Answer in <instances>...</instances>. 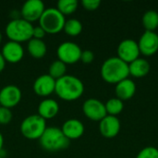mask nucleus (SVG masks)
<instances>
[{
	"instance_id": "nucleus-1",
	"label": "nucleus",
	"mask_w": 158,
	"mask_h": 158,
	"mask_svg": "<svg viewBox=\"0 0 158 158\" xmlns=\"http://www.w3.org/2000/svg\"><path fill=\"white\" fill-rule=\"evenodd\" d=\"M55 93L64 101H75L83 94L84 84L79 78L67 74L56 81Z\"/></svg>"
},
{
	"instance_id": "nucleus-2",
	"label": "nucleus",
	"mask_w": 158,
	"mask_h": 158,
	"mask_svg": "<svg viewBox=\"0 0 158 158\" xmlns=\"http://www.w3.org/2000/svg\"><path fill=\"white\" fill-rule=\"evenodd\" d=\"M102 79L110 84H117L125 80L130 75L129 64L118 58L113 56L107 58L102 65L100 70Z\"/></svg>"
},
{
	"instance_id": "nucleus-3",
	"label": "nucleus",
	"mask_w": 158,
	"mask_h": 158,
	"mask_svg": "<svg viewBox=\"0 0 158 158\" xmlns=\"http://www.w3.org/2000/svg\"><path fill=\"white\" fill-rule=\"evenodd\" d=\"M40 146L47 152H59L69 146L70 141L64 135L61 129L47 127L39 139Z\"/></svg>"
},
{
	"instance_id": "nucleus-4",
	"label": "nucleus",
	"mask_w": 158,
	"mask_h": 158,
	"mask_svg": "<svg viewBox=\"0 0 158 158\" xmlns=\"http://www.w3.org/2000/svg\"><path fill=\"white\" fill-rule=\"evenodd\" d=\"M33 27L32 23L23 19L22 18L13 19L6 26V34L9 41L19 44L29 42L32 38Z\"/></svg>"
},
{
	"instance_id": "nucleus-5",
	"label": "nucleus",
	"mask_w": 158,
	"mask_h": 158,
	"mask_svg": "<svg viewBox=\"0 0 158 158\" xmlns=\"http://www.w3.org/2000/svg\"><path fill=\"white\" fill-rule=\"evenodd\" d=\"M66 22V18L62 15L56 7L45 8L39 19V26H41L46 33L56 34L63 31Z\"/></svg>"
},
{
	"instance_id": "nucleus-6",
	"label": "nucleus",
	"mask_w": 158,
	"mask_h": 158,
	"mask_svg": "<svg viewBox=\"0 0 158 158\" xmlns=\"http://www.w3.org/2000/svg\"><path fill=\"white\" fill-rule=\"evenodd\" d=\"M46 120L38 114L26 117L20 124V133L26 139L39 140L46 130Z\"/></svg>"
},
{
	"instance_id": "nucleus-7",
	"label": "nucleus",
	"mask_w": 158,
	"mask_h": 158,
	"mask_svg": "<svg viewBox=\"0 0 158 158\" xmlns=\"http://www.w3.org/2000/svg\"><path fill=\"white\" fill-rule=\"evenodd\" d=\"M81 52L82 50L76 43L67 41L58 45L56 49V56L57 58L66 65L75 64L81 60Z\"/></svg>"
},
{
	"instance_id": "nucleus-8",
	"label": "nucleus",
	"mask_w": 158,
	"mask_h": 158,
	"mask_svg": "<svg viewBox=\"0 0 158 158\" xmlns=\"http://www.w3.org/2000/svg\"><path fill=\"white\" fill-rule=\"evenodd\" d=\"M82 111L86 118L93 121H101L107 114L105 104L98 99L89 98L82 105Z\"/></svg>"
},
{
	"instance_id": "nucleus-9",
	"label": "nucleus",
	"mask_w": 158,
	"mask_h": 158,
	"mask_svg": "<svg viewBox=\"0 0 158 158\" xmlns=\"http://www.w3.org/2000/svg\"><path fill=\"white\" fill-rule=\"evenodd\" d=\"M140 54L138 43L132 39H125L118 46V57L127 64L139 58Z\"/></svg>"
},
{
	"instance_id": "nucleus-10",
	"label": "nucleus",
	"mask_w": 158,
	"mask_h": 158,
	"mask_svg": "<svg viewBox=\"0 0 158 158\" xmlns=\"http://www.w3.org/2000/svg\"><path fill=\"white\" fill-rule=\"evenodd\" d=\"M45 10V6L43 1L41 0H27L24 2L21 7V17L23 19L33 22L40 19L44 11Z\"/></svg>"
},
{
	"instance_id": "nucleus-11",
	"label": "nucleus",
	"mask_w": 158,
	"mask_h": 158,
	"mask_svg": "<svg viewBox=\"0 0 158 158\" xmlns=\"http://www.w3.org/2000/svg\"><path fill=\"white\" fill-rule=\"evenodd\" d=\"M22 97L20 89L13 84L6 85L0 90V106L11 109L19 105Z\"/></svg>"
},
{
	"instance_id": "nucleus-12",
	"label": "nucleus",
	"mask_w": 158,
	"mask_h": 158,
	"mask_svg": "<svg viewBox=\"0 0 158 158\" xmlns=\"http://www.w3.org/2000/svg\"><path fill=\"white\" fill-rule=\"evenodd\" d=\"M140 53L145 56H151L158 51V34L156 31H145L138 42Z\"/></svg>"
},
{
	"instance_id": "nucleus-13",
	"label": "nucleus",
	"mask_w": 158,
	"mask_h": 158,
	"mask_svg": "<svg viewBox=\"0 0 158 158\" xmlns=\"http://www.w3.org/2000/svg\"><path fill=\"white\" fill-rule=\"evenodd\" d=\"M32 89L33 92L41 97L49 96L55 93L56 80L48 74H43L34 81Z\"/></svg>"
},
{
	"instance_id": "nucleus-14",
	"label": "nucleus",
	"mask_w": 158,
	"mask_h": 158,
	"mask_svg": "<svg viewBox=\"0 0 158 158\" xmlns=\"http://www.w3.org/2000/svg\"><path fill=\"white\" fill-rule=\"evenodd\" d=\"M1 54L6 60V62L16 64L21 61V59L24 56V49L21 45V44L8 41L6 42L1 50Z\"/></svg>"
},
{
	"instance_id": "nucleus-15",
	"label": "nucleus",
	"mask_w": 158,
	"mask_h": 158,
	"mask_svg": "<svg viewBox=\"0 0 158 158\" xmlns=\"http://www.w3.org/2000/svg\"><path fill=\"white\" fill-rule=\"evenodd\" d=\"M120 121L117 117L106 115L99 124V131L102 136L107 139L116 137L120 131Z\"/></svg>"
},
{
	"instance_id": "nucleus-16",
	"label": "nucleus",
	"mask_w": 158,
	"mask_h": 158,
	"mask_svg": "<svg viewBox=\"0 0 158 158\" xmlns=\"http://www.w3.org/2000/svg\"><path fill=\"white\" fill-rule=\"evenodd\" d=\"M61 131L64 135L70 141L81 138L83 135L85 129L83 123L81 120L77 118H69L63 123Z\"/></svg>"
},
{
	"instance_id": "nucleus-17",
	"label": "nucleus",
	"mask_w": 158,
	"mask_h": 158,
	"mask_svg": "<svg viewBox=\"0 0 158 158\" xmlns=\"http://www.w3.org/2000/svg\"><path fill=\"white\" fill-rule=\"evenodd\" d=\"M59 112L58 103L52 98H44L38 106V115L44 119H51Z\"/></svg>"
},
{
	"instance_id": "nucleus-18",
	"label": "nucleus",
	"mask_w": 158,
	"mask_h": 158,
	"mask_svg": "<svg viewBox=\"0 0 158 158\" xmlns=\"http://www.w3.org/2000/svg\"><path fill=\"white\" fill-rule=\"evenodd\" d=\"M115 93L117 98L120 99L121 101L129 100L132 98L136 93V84L132 80L127 78L116 84Z\"/></svg>"
},
{
	"instance_id": "nucleus-19",
	"label": "nucleus",
	"mask_w": 158,
	"mask_h": 158,
	"mask_svg": "<svg viewBox=\"0 0 158 158\" xmlns=\"http://www.w3.org/2000/svg\"><path fill=\"white\" fill-rule=\"evenodd\" d=\"M151 66L146 59L137 58L129 64V72L130 75L135 78H143L145 77L150 71Z\"/></svg>"
},
{
	"instance_id": "nucleus-20",
	"label": "nucleus",
	"mask_w": 158,
	"mask_h": 158,
	"mask_svg": "<svg viewBox=\"0 0 158 158\" xmlns=\"http://www.w3.org/2000/svg\"><path fill=\"white\" fill-rule=\"evenodd\" d=\"M27 50L32 57H34L36 59H40L46 55L47 47H46V44L44 42V40H38V39L31 38L28 42Z\"/></svg>"
},
{
	"instance_id": "nucleus-21",
	"label": "nucleus",
	"mask_w": 158,
	"mask_h": 158,
	"mask_svg": "<svg viewBox=\"0 0 158 158\" xmlns=\"http://www.w3.org/2000/svg\"><path fill=\"white\" fill-rule=\"evenodd\" d=\"M143 27L148 31H155L158 27V12L155 10L146 11L142 19Z\"/></svg>"
},
{
	"instance_id": "nucleus-22",
	"label": "nucleus",
	"mask_w": 158,
	"mask_h": 158,
	"mask_svg": "<svg viewBox=\"0 0 158 158\" xmlns=\"http://www.w3.org/2000/svg\"><path fill=\"white\" fill-rule=\"evenodd\" d=\"M67 73V65L59 59L52 62L48 69V75H50L56 81L64 77Z\"/></svg>"
},
{
	"instance_id": "nucleus-23",
	"label": "nucleus",
	"mask_w": 158,
	"mask_h": 158,
	"mask_svg": "<svg viewBox=\"0 0 158 158\" xmlns=\"http://www.w3.org/2000/svg\"><path fill=\"white\" fill-rule=\"evenodd\" d=\"M79 3L77 0H59L56 3L57 10L64 16L74 13L78 8Z\"/></svg>"
},
{
	"instance_id": "nucleus-24",
	"label": "nucleus",
	"mask_w": 158,
	"mask_h": 158,
	"mask_svg": "<svg viewBox=\"0 0 158 158\" xmlns=\"http://www.w3.org/2000/svg\"><path fill=\"white\" fill-rule=\"evenodd\" d=\"M63 31L69 36H78L82 31V24L77 19H67Z\"/></svg>"
},
{
	"instance_id": "nucleus-25",
	"label": "nucleus",
	"mask_w": 158,
	"mask_h": 158,
	"mask_svg": "<svg viewBox=\"0 0 158 158\" xmlns=\"http://www.w3.org/2000/svg\"><path fill=\"white\" fill-rule=\"evenodd\" d=\"M106 114L109 116H114L117 117V115L120 114L124 108V105H123V101H121L118 98H111L109 99L106 104Z\"/></svg>"
},
{
	"instance_id": "nucleus-26",
	"label": "nucleus",
	"mask_w": 158,
	"mask_h": 158,
	"mask_svg": "<svg viewBox=\"0 0 158 158\" xmlns=\"http://www.w3.org/2000/svg\"><path fill=\"white\" fill-rule=\"evenodd\" d=\"M136 158H158V149L154 146H147L142 149Z\"/></svg>"
},
{
	"instance_id": "nucleus-27",
	"label": "nucleus",
	"mask_w": 158,
	"mask_h": 158,
	"mask_svg": "<svg viewBox=\"0 0 158 158\" xmlns=\"http://www.w3.org/2000/svg\"><path fill=\"white\" fill-rule=\"evenodd\" d=\"M13 118V114L9 108L0 106V125L8 124Z\"/></svg>"
},
{
	"instance_id": "nucleus-28",
	"label": "nucleus",
	"mask_w": 158,
	"mask_h": 158,
	"mask_svg": "<svg viewBox=\"0 0 158 158\" xmlns=\"http://www.w3.org/2000/svg\"><path fill=\"white\" fill-rule=\"evenodd\" d=\"M81 5L84 9L89 10V11H94V10H96L100 6L101 1L100 0H82Z\"/></svg>"
},
{
	"instance_id": "nucleus-29",
	"label": "nucleus",
	"mask_w": 158,
	"mask_h": 158,
	"mask_svg": "<svg viewBox=\"0 0 158 158\" xmlns=\"http://www.w3.org/2000/svg\"><path fill=\"white\" fill-rule=\"evenodd\" d=\"M94 59V54L91 50H84L81 52V61L84 64H90Z\"/></svg>"
},
{
	"instance_id": "nucleus-30",
	"label": "nucleus",
	"mask_w": 158,
	"mask_h": 158,
	"mask_svg": "<svg viewBox=\"0 0 158 158\" xmlns=\"http://www.w3.org/2000/svg\"><path fill=\"white\" fill-rule=\"evenodd\" d=\"M46 32L44 31V30L41 27V26H36L33 27V31H32V38L34 39H38V40H43L45 36Z\"/></svg>"
},
{
	"instance_id": "nucleus-31",
	"label": "nucleus",
	"mask_w": 158,
	"mask_h": 158,
	"mask_svg": "<svg viewBox=\"0 0 158 158\" xmlns=\"http://www.w3.org/2000/svg\"><path fill=\"white\" fill-rule=\"evenodd\" d=\"M6 60L4 59V57H3V56H2V54H1V51H0V72H2L3 70H4V69H5V67H6Z\"/></svg>"
},
{
	"instance_id": "nucleus-32",
	"label": "nucleus",
	"mask_w": 158,
	"mask_h": 158,
	"mask_svg": "<svg viewBox=\"0 0 158 158\" xmlns=\"http://www.w3.org/2000/svg\"><path fill=\"white\" fill-rule=\"evenodd\" d=\"M3 146H4V137H3L2 133L0 132V153L3 150Z\"/></svg>"
},
{
	"instance_id": "nucleus-33",
	"label": "nucleus",
	"mask_w": 158,
	"mask_h": 158,
	"mask_svg": "<svg viewBox=\"0 0 158 158\" xmlns=\"http://www.w3.org/2000/svg\"><path fill=\"white\" fill-rule=\"evenodd\" d=\"M1 42H2V33L0 32V44H1Z\"/></svg>"
},
{
	"instance_id": "nucleus-34",
	"label": "nucleus",
	"mask_w": 158,
	"mask_h": 158,
	"mask_svg": "<svg viewBox=\"0 0 158 158\" xmlns=\"http://www.w3.org/2000/svg\"><path fill=\"white\" fill-rule=\"evenodd\" d=\"M0 158H3V156H1V155H0Z\"/></svg>"
}]
</instances>
